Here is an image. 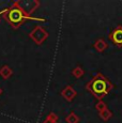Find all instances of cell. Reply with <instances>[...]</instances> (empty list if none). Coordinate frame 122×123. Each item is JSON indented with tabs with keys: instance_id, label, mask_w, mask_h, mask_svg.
<instances>
[{
	"instance_id": "cell-7",
	"label": "cell",
	"mask_w": 122,
	"mask_h": 123,
	"mask_svg": "<svg viewBox=\"0 0 122 123\" xmlns=\"http://www.w3.org/2000/svg\"><path fill=\"white\" fill-rule=\"evenodd\" d=\"M93 47H94L95 50L100 51V53H103V51L107 48V44L103 39H100V40H98V41H95V43L93 44Z\"/></svg>"
},
{
	"instance_id": "cell-9",
	"label": "cell",
	"mask_w": 122,
	"mask_h": 123,
	"mask_svg": "<svg viewBox=\"0 0 122 123\" xmlns=\"http://www.w3.org/2000/svg\"><path fill=\"white\" fill-rule=\"evenodd\" d=\"M111 117H112V112L110 111V110H108V109L100 112V118L103 120V121H107V120H109Z\"/></svg>"
},
{
	"instance_id": "cell-3",
	"label": "cell",
	"mask_w": 122,
	"mask_h": 123,
	"mask_svg": "<svg viewBox=\"0 0 122 123\" xmlns=\"http://www.w3.org/2000/svg\"><path fill=\"white\" fill-rule=\"evenodd\" d=\"M29 37H30V39H32L34 42H36V44L40 45V44L43 43L46 39H47L48 33L42 27L37 26V27H36L31 31V33L29 34Z\"/></svg>"
},
{
	"instance_id": "cell-12",
	"label": "cell",
	"mask_w": 122,
	"mask_h": 123,
	"mask_svg": "<svg viewBox=\"0 0 122 123\" xmlns=\"http://www.w3.org/2000/svg\"><path fill=\"white\" fill-rule=\"evenodd\" d=\"M44 123H57V116L51 112L47 117V119H46V121Z\"/></svg>"
},
{
	"instance_id": "cell-14",
	"label": "cell",
	"mask_w": 122,
	"mask_h": 123,
	"mask_svg": "<svg viewBox=\"0 0 122 123\" xmlns=\"http://www.w3.org/2000/svg\"><path fill=\"white\" fill-rule=\"evenodd\" d=\"M0 14H1V13H0Z\"/></svg>"
},
{
	"instance_id": "cell-8",
	"label": "cell",
	"mask_w": 122,
	"mask_h": 123,
	"mask_svg": "<svg viewBox=\"0 0 122 123\" xmlns=\"http://www.w3.org/2000/svg\"><path fill=\"white\" fill-rule=\"evenodd\" d=\"M67 123H78L79 122V118L75 115L74 112H71L67 118H65Z\"/></svg>"
},
{
	"instance_id": "cell-4",
	"label": "cell",
	"mask_w": 122,
	"mask_h": 123,
	"mask_svg": "<svg viewBox=\"0 0 122 123\" xmlns=\"http://www.w3.org/2000/svg\"><path fill=\"white\" fill-rule=\"evenodd\" d=\"M109 40L114 43L116 46H122V26L119 25L115 28L109 34Z\"/></svg>"
},
{
	"instance_id": "cell-10",
	"label": "cell",
	"mask_w": 122,
	"mask_h": 123,
	"mask_svg": "<svg viewBox=\"0 0 122 123\" xmlns=\"http://www.w3.org/2000/svg\"><path fill=\"white\" fill-rule=\"evenodd\" d=\"M84 73L85 72H84V70L80 67H76L73 71H72V75H73L75 78H80V77L84 75Z\"/></svg>"
},
{
	"instance_id": "cell-1",
	"label": "cell",
	"mask_w": 122,
	"mask_h": 123,
	"mask_svg": "<svg viewBox=\"0 0 122 123\" xmlns=\"http://www.w3.org/2000/svg\"><path fill=\"white\" fill-rule=\"evenodd\" d=\"M86 89L88 91H90L97 98L102 100L105 95H107L109 93L110 90L112 89V84L104 75L98 73V75H95L93 77V79L90 82L87 84Z\"/></svg>"
},
{
	"instance_id": "cell-11",
	"label": "cell",
	"mask_w": 122,
	"mask_h": 123,
	"mask_svg": "<svg viewBox=\"0 0 122 123\" xmlns=\"http://www.w3.org/2000/svg\"><path fill=\"white\" fill-rule=\"evenodd\" d=\"M95 109H97L98 112H102V111H104V110H106V109H107L106 103H104L103 101L98 102V104L95 105Z\"/></svg>"
},
{
	"instance_id": "cell-2",
	"label": "cell",
	"mask_w": 122,
	"mask_h": 123,
	"mask_svg": "<svg viewBox=\"0 0 122 123\" xmlns=\"http://www.w3.org/2000/svg\"><path fill=\"white\" fill-rule=\"evenodd\" d=\"M25 19H31V20H39V22H44L45 19L43 18H36V17H30L20 8H13L9 11L6 14V20H9L12 25H19L23 20Z\"/></svg>"
},
{
	"instance_id": "cell-6",
	"label": "cell",
	"mask_w": 122,
	"mask_h": 123,
	"mask_svg": "<svg viewBox=\"0 0 122 123\" xmlns=\"http://www.w3.org/2000/svg\"><path fill=\"white\" fill-rule=\"evenodd\" d=\"M12 74H13L12 68L10 67H8V65H3V67L0 68V76H1L3 79L10 78Z\"/></svg>"
},
{
	"instance_id": "cell-5",
	"label": "cell",
	"mask_w": 122,
	"mask_h": 123,
	"mask_svg": "<svg viewBox=\"0 0 122 123\" xmlns=\"http://www.w3.org/2000/svg\"><path fill=\"white\" fill-rule=\"evenodd\" d=\"M61 94H62V96L65 98L67 101H69V102H71L73 98L76 96V91L72 88L71 86H67L64 89L61 91Z\"/></svg>"
},
{
	"instance_id": "cell-13",
	"label": "cell",
	"mask_w": 122,
	"mask_h": 123,
	"mask_svg": "<svg viewBox=\"0 0 122 123\" xmlns=\"http://www.w3.org/2000/svg\"><path fill=\"white\" fill-rule=\"evenodd\" d=\"M1 94H2V89L0 88V95H1Z\"/></svg>"
}]
</instances>
